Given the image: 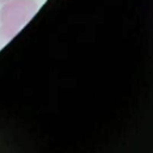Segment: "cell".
Wrapping results in <instances>:
<instances>
[{
  "mask_svg": "<svg viewBox=\"0 0 153 153\" xmlns=\"http://www.w3.org/2000/svg\"><path fill=\"white\" fill-rule=\"evenodd\" d=\"M35 11L32 0H10L0 11V36L5 39L13 37L30 19Z\"/></svg>",
  "mask_w": 153,
  "mask_h": 153,
  "instance_id": "1",
  "label": "cell"
},
{
  "mask_svg": "<svg viewBox=\"0 0 153 153\" xmlns=\"http://www.w3.org/2000/svg\"><path fill=\"white\" fill-rule=\"evenodd\" d=\"M7 1H10V0H0V2H7Z\"/></svg>",
  "mask_w": 153,
  "mask_h": 153,
  "instance_id": "2",
  "label": "cell"
}]
</instances>
